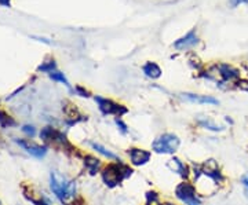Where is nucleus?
<instances>
[{
  "label": "nucleus",
  "mask_w": 248,
  "mask_h": 205,
  "mask_svg": "<svg viewBox=\"0 0 248 205\" xmlns=\"http://www.w3.org/2000/svg\"><path fill=\"white\" fill-rule=\"evenodd\" d=\"M159 204V194L156 191H148L146 193V205Z\"/></svg>",
  "instance_id": "a211bd4d"
},
{
  "label": "nucleus",
  "mask_w": 248,
  "mask_h": 205,
  "mask_svg": "<svg viewBox=\"0 0 248 205\" xmlns=\"http://www.w3.org/2000/svg\"><path fill=\"white\" fill-rule=\"evenodd\" d=\"M76 91H79L80 92V97H90L89 95V91H86V89H83L81 87H78Z\"/></svg>",
  "instance_id": "393cba45"
},
{
  "label": "nucleus",
  "mask_w": 248,
  "mask_h": 205,
  "mask_svg": "<svg viewBox=\"0 0 248 205\" xmlns=\"http://www.w3.org/2000/svg\"><path fill=\"white\" fill-rule=\"evenodd\" d=\"M197 43H199V36L196 33L195 29H192L185 36L178 39L177 42L174 43V48H177L179 51H184V50H189V48L195 47Z\"/></svg>",
  "instance_id": "6e6552de"
},
{
  "label": "nucleus",
  "mask_w": 248,
  "mask_h": 205,
  "mask_svg": "<svg viewBox=\"0 0 248 205\" xmlns=\"http://www.w3.org/2000/svg\"><path fill=\"white\" fill-rule=\"evenodd\" d=\"M0 205H1V204H0Z\"/></svg>",
  "instance_id": "c85d7f7f"
},
{
  "label": "nucleus",
  "mask_w": 248,
  "mask_h": 205,
  "mask_svg": "<svg viewBox=\"0 0 248 205\" xmlns=\"http://www.w3.org/2000/svg\"><path fill=\"white\" fill-rule=\"evenodd\" d=\"M17 143L24 150H27L31 156H33L36 159H43L47 154V147L46 146H40V145H36V143L31 142V141H21V139H17Z\"/></svg>",
  "instance_id": "1a4fd4ad"
},
{
  "label": "nucleus",
  "mask_w": 248,
  "mask_h": 205,
  "mask_svg": "<svg viewBox=\"0 0 248 205\" xmlns=\"http://www.w3.org/2000/svg\"><path fill=\"white\" fill-rule=\"evenodd\" d=\"M33 204L35 205H48L46 201H42V200H39V201H33Z\"/></svg>",
  "instance_id": "bb28decb"
},
{
  "label": "nucleus",
  "mask_w": 248,
  "mask_h": 205,
  "mask_svg": "<svg viewBox=\"0 0 248 205\" xmlns=\"http://www.w3.org/2000/svg\"><path fill=\"white\" fill-rule=\"evenodd\" d=\"M0 4H3L4 7H10V0H0Z\"/></svg>",
  "instance_id": "a878e982"
},
{
  "label": "nucleus",
  "mask_w": 248,
  "mask_h": 205,
  "mask_svg": "<svg viewBox=\"0 0 248 205\" xmlns=\"http://www.w3.org/2000/svg\"><path fill=\"white\" fill-rule=\"evenodd\" d=\"M0 125H1L3 128H6V127H13V125H16V121H14L10 116H7L4 112H0Z\"/></svg>",
  "instance_id": "f3484780"
},
{
  "label": "nucleus",
  "mask_w": 248,
  "mask_h": 205,
  "mask_svg": "<svg viewBox=\"0 0 248 205\" xmlns=\"http://www.w3.org/2000/svg\"><path fill=\"white\" fill-rule=\"evenodd\" d=\"M236 87L240 89H243V91H247L248 92V81L241 80V79H240V80L236 83Z\"/></svg>",
  "instance_id": "5701e85b"
},
{
  "label": "nucleus",
  "mask_w": 248,
  "mask_h": 205,
  "mask_svg": "<svg viewBox=\"0 0 248 205\" xmlns=\"http://www.w3.org/2000/svg\"><path fill=\"white\" fill-rule=\"evenodd\" d=\"M217 69H218V76H219V80L222 83H237L240 80V71L233 68L232 65L228 63H219L217 65Z\"/></svg>",
  "instance_id": "0eeeda50"
},
{
  "label": "nucleus",
  "mask_w": 248,
  "mask_h": 205,
  "mask_svg": "<svg viewBox=\"0 0 248 205\" xmlns=\"http://www.w3.org/2000/svg\"><path fill=\"white\" fill-rule=\"evenodd\" d=\"M37 71L40 72H46V73H51V72L55 71V62L53 61H50V62H46L43 65H40L39 68H37Z\"/></svg>",
  "instance_id": "aec40b11"
},
{
  "label": "nucleus",
  "mask_w": 248,
  "mask_h": 205,
  "mask_svg": "<svg viewBox=\"0 0 248 205\" xmlns=\"http://www.w3.org/2000/svg\"><path fill=\"white\" fill-rule=\"evenodd\" d=\"M48 76H50V79H53L54 81H60L62 84H65L66 87H69V81H68V79L63 76V73H61V72L54 71L51 72V73H48Z\"/></svg>",
  "instance_id": "dca6fc26"
},
{
  "label": "nucleus",
  "mask_w": 248,
  "mask_h": 205,
  "mask_svg": "<svg viewBox=\"0 0 248 205\" xmlns=\"http://www.w3.org/2000/svg\"><path fill=\"white\" fill-rule=\"evenodd\" d=\"M181 97L189 102H195V103H200V105H219V101L214 97L210 95H199V94H190V92H185V94H181Z\"/></svg>",
  "instance_id": "9d476101"
},
{
  "label": "nucleus",
  "mask_w": 248,
  "mask_h": 205,
  "mask_svg": "<svg viewBox=\"0 0 248 205\" xmlns=\"http://www.w3.org/2000/svg\"><path fill=\"white\" fill-rule=\"evenodd\" d=\"M90 146H91V149H93L94 152H97L98 154L104 156V157H105V159H108V160H113V161L120 160V159L117 157V154H115L113 152H110L109 149H107L105 146H102V145H99V143L91 142L90 143Z\"/></svg>",
  "instance_id": "ddd939ff"
},
{
  "label": "nucleus",
  "mask_w": 248,
  "mask_h": 205,
  "mask_svg": "<svg viewBox=\"0 0 248 205\" xmlns=\"http://www.w3.org/2000/svg\"><path fill=\"white\" fill-rule=\"evenodd\" d=\"M115 124L116 127H117V130H119V132L123 135H127L128 134V127H127V124L124 123L122 118H115Z\"/></svg>",
  "instance_id": "6ab92c4d"
},
{
  "label": "nucleus",
  "mask_w": 248,
  "mask_h": 205,
  "mask_svg": "<svg viewBox=\"0 0 248 205\" xmlns=\"http://www.w3.org/2000/svg\"><path fill=\"white\" fill-rule=\"evenodd\" d=\"M86 170L89 171L91 175H95L97 172H99V168H101V160L94 157V156H86Z\"/></svg>",
  "instance_id": "4468645a"
},
{
  "label": "nucleus",
  "mask_w": 248,
  "mask_h": 205,
  "mask_svg": "<svg viewBox=\"0 0 248 205\" xmlns=\"http://www.w3.org/2000/svg\"><path fill=\"white\" fill-rule=\"evenodd\" d=\"M181 146V139L177 134L164 132L155 138L152 142V152L157 154H174Z\"/></svg>",
  "instance_id": "7ed1b4c3"
},
{
  "label": "nucleus",
  "mask_w": 248,
  "mask_h": 205,
  "mask_svg": "<svg viewBox=\"0 0 248 205\" xmlns=\"http://www.w3.org/2000/svg\"><path fill=\"white\" fill-rule=\"evenodd\" d=\"M240 183H241V186L244 189V194H246V197L248 198V172L247 174H244V175L240 178Z\"/></svg>",
  "instance_id": "412c9836"
},
{
  "label": "nucleus",
  "mask_w": 248,
  "mask_h": 205,
  "mask_svg": "<svg viewBox=\"0 0 248 205\" xmlns=\"http://www.w3.org/2000/svg\"><path fill=\"white\" fill-rule=\"evenodd\" d=\"M22 132H25L28 136L32 138V136H35L36 130L35 127H32V125H24V127H22Z\"/></svg>",
  "instance_id": "4be33fe9"
},
{
  "label": "nucleus",
  "mask_w": 248,
  "mask_h": 205,
  "mask_svg": "<svg viewBox=\"0 0 248 205\" xmlns=\"http://www.w3.org/2000/svg\"><path fill=\"white\" fill-rule=\"evenodd\" d=\"M142 72L145 73L146 77L153 79V80L160 79V77H161V73H163V72H161V68H160L156 62H146L142 66Z\"/></svg>",
  "instance_id": "f8f14e48"
},
{
  "label": "nucleus",
  "mask_w": 248,
  "mask_h": 205,
  "mask_svg": "<svg viewBox=\"0 0 248 205\" xmlns=\"http://www.w3.org/2000/svg\"><path fill=\"white\" fill-rule=\"evenodd\" d=\"M95 99V102H97V106L99 109V112L104 115V116H115L116 118L124 115H127L128 113V109L124 106V105H120V103H117L115 101H112V99L109 98H104V97H94Z\"/></svg>",
  "instance_id": "39448f33"
},
{
  "label": "nucleus",
  "mask_w": 248,
  "mask_h": 205,
  "mask_svg": "<svg viewBox=\"0 0 248 205\" xmlns=\"http://www.w3.org/2000/svg\"><path fill=\"white\" fill-rule=\"evenodd\" d=\"M128 157L133 167H142L146 165L152 159V152L142 149V147H130L128 149Z\"/></svg>",
  "instance_id": "423d86ee"
},
{
  "label": "nucleus",
  "mask_w": 248,
  "mask_h": 205,
  "mask_svg": "<svg viewBox=\"0 0 248 205\" xmlns=\"http://www.w3.org/2000/svg\"><path fill=\"white\" fill-rule=\"evenodd\" d=\"M248 0H231L232 7H237L240 4H247Z\"/></svg>",
  "instance_id": "b1692460"
},
{
  "label": "nucleus",
  "mask_w": 248,
  "mask_h": 205,
  "mask_svg": "<svg viewBox=\"0 0 248 205\" xmlns=\"http://www.w3.org/2000/svg\"><path fill=\"white\" fill-rule=\"evenodd\" d=\"M157 205H177V204H174V203H170V201H164V203H159Z\"/></svg>",
  "instance_id": "cd10ccee"
},
{
  "label": "nucleus",
  "mask_w": 248,
  "mask_h": 205,
  "mask_svg": "<svg viewBox=\"0 0 248 205\" xmlns=\"http://www.w3.org/2000/svg\"><path fill=\"white\" fill-rule=\"evenodd\" d=\"M131 175H133V168H130V165L124 164L122 160L108 164L107 167L101 171L102 182L110 189H115L116 186H119L123 180L130 178Z\"/></svg>",
  "instance_id": "f03ea898"
},
{
  "label": "nucleus",
  "mask_w": 248,
  "mask_h": 205,
  "mask_svg": "<svg viewBox=\"0 0 248 205\" xmlns=\"http://www.w3.org/2000/svg\"><path fill=\"white\" fill-rule=\"evenodd\" d=\"M50 186H51L54 196L57 197L62 204H73L78 189H76V183L72 179L66 178L58 172H51L50 174Z\"/></svg>",
  "instance_id": "f257e3e1"
},
{
  "label": "nucleus",
  "mask_w": 248,
  "mask_h": 205,
  "mask_svg": "<svg viewBox=\"0 0 248 205\" xmlns=\"http://www.w3.org/2000/svg\"><path fill=\"white\" fill-rule=\"evenodd\" d=\"M197 124L204 130H208V131H213V132H221V131L225 130V127L215 124L210 118H200V120H197Z\"/></svg>",
  "instance_id": "2eb2a0df"
},
{
  "label": "nucleus",
  "mask_w": 248,
  "mask_h": 205,
  "mask_svg": "<svg viewBox=\"0 0 248 205\" xmlns=\"http://www.w3.org/2000/svg\"><path fill=\"white\" fill-rule=\"evenodd\" d=\"M174 193H175V197L184 205H202V198L197 193L196 185L187 182V180L178 183Z\"/></svg>",
  "instance_id": "20e7f679"
},
{
  "label": "nucleus",
  "mask_w": 248,
  "mask_h": 205,
  "mask_svg": "<svg viewBox=\"0 0 248 205\" xmlns=\"http://www.w3.org/2000/svg\"><path fill=\"white\" fill-rule=\"evenodd\" d=\"M167 167H169L170 170L172 171V172H177L178 175L181 176V178L186 179L189 176V167L186 165L185 162L182 160H179L178 157H174V159H171V160L167 162Z\"/></svg>",
  "instance_id": "9b49d317"
}]
</instances>
